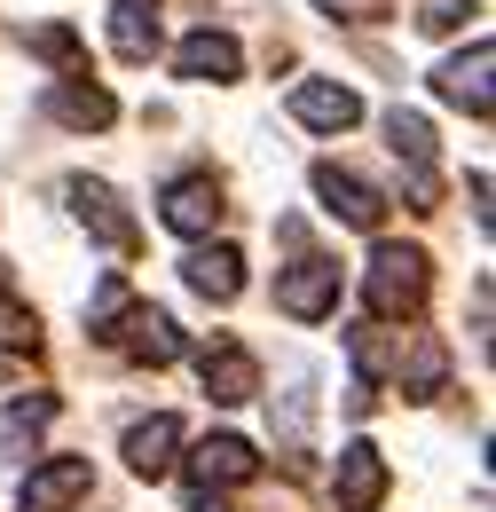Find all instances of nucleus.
<instances>
[{
	"mask_svg": "<svg viewBox=\"0 0 496 512\" xmlns=\"http://www.w3.org/2000/svg\"><path fill=\"white\" fill-rule=\"evenodd\" d=\"M481 16V0H434L426 16H418V32H457V24H473Z\"/></svg>",
	"mask_w": 496,
	"mask_h": 512,
	"instance_id": "23",
	"label": "nucleus"
},
{
	"mask_svg": "<svg viewBox=\"0 0 496 512\" xmlns=\"http://www.w3.org/2000/svg\"><path fill=\"white\" fill-rule=\"evenodd\" d=\"M48 111H56L63 127H111V119H119L111 87H95L87 71H71V79H56V87H48Z\"/></svg>",
	"mask_w": 496,
	"mask_h": 512,
	"instance_id": "15",
	"label": "nucleus"
},
{
	"mask_svg": "<svg viewBox=\"0 0 496 512\" xmlns=\"http://www.w3.org/2000/svg\"><path fill=\"white\" fill-rule=\"evenodd\" d=\"M87 481H95L87 457H40V465L24 473V489H16V512H71L87 497Z\"/></svg>",
	"mask_w": 496,
	"mask_h": 512,
	"instance_id": "4",
	"label": "nucleus"
},
{
	"mask_svg": "<svg viewBox=\"0 0 496 512\" xmlns=\"http://www.w3.org/2000/svg\"><path fill=\"white\" fill-rule=\"evenodd\" d=\"M56 418V394H8V434H32Z\"/></svg>",
	"mask_w": 496,
	"mask_h": 512,
	"instance_id": "22",
	"label": "nucleus"
},
{
	"mask_svg": "<svg viewBox=\"0 0 496 512\" xmlns=\"http://www.w3.org/2000/svg\"><path fill=\"white\" fill-rule=\"evenodd\" d=\"M174 71H182V79H213V87H221V79H237V71H245V48H237L229 32H213V24H205V32H189L182 48H174Z\"/></svg>",
	"mask_w": 496,
	"mask_h": 512,
	"instance_id": "13",
	"label": "nucleus"
},
{
	"mask_svg": "<svg viewBox=\"0 0 496 512\" xmlns=\"http://www.w3.org/2000/svg\"><path fill=\"white\" fill-rule=\"evenodd\" d=\"M323 16H339V24H378L386 16V0H315Z\"/></svg>",
	"mask_w": 496,
	"mask_h": 512,
	"instance_id": "25",
	"label": "nucleus"
},
{
	"mask_svg": "<svg viewBox=\"0 0 496 512\" xmlns=\"http://www.w3.org/2000/svg\"><path fill=\"white\" fill-rule=\"evenodd\" d=\"M197 379H205L213 402H229V410H237V402L260 394V363H252L237 339H205V347H197Z\"/></svg>",
	"mask_w": 496,
	"mask_h": 512,
	"instance_id": "8",
	"label": "nucleus"
},
{
	"mask_svg": "<svg viewBox=\"0 0 496 512\" xmlns=\"http://www.w3.org/2000/svg\"><path fill=\"white\" fill-rule=\"evenodd\" d=\"M0 347H8V355H32V347H40V323H32V308L8 300V284H0Z\"/></svg>",
	"mask_w": 496,
	"mask_h": 512,
	"instance_id": "20",
	"label": "nucleus"
},
{
	"mask_svg": "<svg viewBox=\"0 0 496 512\" xmlns=\"http://www.w3.org/2000/svg\"><path fill=\"white\" fill-rule=\"evenodd\" d=\"M276 308H284L292 323H323L331 308H339V260L300 253L284 276H276Z\"/></svg>",
	"mask_w": 496,
	"mask_h": 512,
	"instance_id": "3",
	"label": "nucleus"
},
{
	"mask_svg": "<svg viewBox=\"0 0 496 512\" xmlns=\"http://www.w3.org/2000/svg\"><path fill=\"white\" fill-rule=\"evenodd\" d=\"M386 150H394L402 166H434V127H426L418 111L394 103V111H386Z\"/></svg>",
	"mask_w": 496,
	"mask_h": 512,
	"instance_id": "19",
	"label": "nucleus"
},
{
	"mask_svg": "<svg viewBox=\"0 0 496 512\" xmlns=\"http://www.w3.org/2000/svg\"><path fill=\"white\" fill-rule=\"evenodd\" d=\"M426 284H434V260L418 245H371V268H363V300H371V323H402L426 308Z\"/></svg>",
	"mask_w": 496,
	"mask_h": 512,
	"instance_id": "1",
	"label": "nucleus"
},
{
	"mask_svg": "<svg viewBox=\"0 0 496 512\" xmlns=\"http://www.w3.org/2000/svg\"><path fill=\"white\" fill-rule=\"evenodd\" d=\"M189 473H197V489H245L252 473H260V457H252L245 434H205V442L189 449Z\"/></svg>",
	"mask_w": 496,
	"mask_h": 512,
	"instance_id": "12",
	"label": "nucleus"
},
{
	"mask_svg": "<svg viewBox=\"0 0 496 512\" xmlns=\"http://www.w3.org/2000/svg\"><path fill=\"white\" fill-rule=\"evenodd\" d=\"M63 197H71V213L111 245V253H134V221H126V205H119V190L111 182H87V174H71L63 182Z\"/></svg>",
	"mask_w": 496,
	"mask_h": 512,
	"instance_id": "10",
	"label": "nucleus"
},
{
	"mask_svg": "<svg viewBox=\"0 0 496 512\" xmlns=\"http://www.w3.org/2000/svg\"><path fill=\"white\" fill-rule=\"evenodd\" d=\"M182 276H189V292L213 300V308H229V300L245 292V260H237V245H205V253H189Z\"/></svg>",
	"mask_w": 496,
	"mask_h": 512,
	"instance_id": "14",
	"label": "nucleus"
},
{
	"mask_svg": "<svg viewBox=\"0 0 496 512\" xmlns=\"http://www.w3.org/2000/svg\"><path fill=\"white\" fill-rule=\"evenodd\" d=\"M111 48L126 64H150L158 56V0H119L111 8Z\"/></svg>",
	"mask_w": 496,
	"mask_h": 512,
	"instance_id": "17",
	"label": "nucleus"
},
{
	"mask_svg": "<svg viewBox=\"0 0 496 512\" xmlns=\"http://www.w3.org/2000/svg\"><path fill=\"white\" fill-rule=\"evenodd\" d=\"M315 197H323V213H331V221H347V229H378V221H386V197H378L363 174L331 166V158L315 166Z\"/></svg>",
	"mask_w": 496,
	"mask_h": 512,
	"instance_id": "7",
	"label": "nucleus"
},
{
	"mask_svg": "<svg viewBox=\"0 0 496 512\" xmlns=\"http://www.w3.org/2000/svg\"><path fill=\"white\" fill-rule=\"evenodd\" d=\"M489 64H496V48H489V40H473L465 56H449V64L434 71V95L449 103V111H473V119H489Z\"/></svg>",
	"mask_w": 496,
	"mask_h": 512,
	"instance_id": "9",
	"label": "nucleus"
},
{
	"mask_svg": "<svg viewBox=\"0 0 496 512\" xmlns=\"http://www.w3.org/2000/svg\"><path fill=\"white\" fill-rule=\"evenodd\" d=\"M24 48H32V56H48V64H79V32H63V24H48V32H32Z\"/></svg>",
	"mask_w": 496,
	"mask_h": 512,
	"instance_id": "24",
	"label": "nucleus"
},
{
	"mask_svg": "<svg viewBox=\"0 0 496 512\" xmlns=\"http://www.w3.org/2000/svg\"><path fill=\"white\" fill-rule=\"evenodd\" d=\"M221 182L213 174H182V182H166V205H158V221L174 229V237H213L221 229Z\"/></svg>",
	"mask_w": 496,
	"mask_h": 512,
	"instance_id": "5",
	"label": "nucleus"
},
{
	"mask_svg": "<svg viewBox=\"0 0 496 512\" xmlns=\"http://www.w3.org/2000/svg\"><path fill=\"white\" fill-rule=\"evenodd\" d=\"M292 119L315 127V134H347L363 119V95L339 87V79H300V87H292Z\"/></svg>",
	"mask_w": 496,
	"mask_h": 512,
	"instance_id": "11",
	"label": "nucleus"
},
{
	"mask_svg": "<svg viewBox=\"0 0 496 512\" xmlns=\"http://www.w3.org/2000/svg\"><path fill=\"white\" fill-rule=\"evenodd\" d=\"M119 316H126V276H103V284H95V308H87V331L103 339Z\"/></svg>",
	"mask_w": 496,
	"mask_h": 512,
	"instance_id": "21",
	"label": "nucleus"
},
{
	"mask_svg": "<svg viewBox=\"0 0 496 512\" xmlns=\"http://www.w3.org/2000/svg\"><path fill=\"white\" fill-rule=\"evenodd\" d=\"M103 347H119V355H134V363L166 371V363L182 355V323L166 316V308H142V300H126V316L103 331Z\"/></svg>",
	"mask_w": 496,
	"mask_h": 512,
	"instance_id": "2",
	"label": "nucleus"
},
{
	"mask_svg": "<svg viewBox=\"0 0 496 512\" xmlns=\"http://www.w3.org/2000/svg\"><path fill=\"white\" fill-rule=\"evenodd\" d=\"M174 449H182V418H142L134 434H126V465L142 473V481H158V473H174Z\"/></svg>",
	"mask_w": 496,
	"mask_h": 512,
	"instance_id": "16",
	"label": "nucleus"
},
{
	"mask_svg": "<svg viewBox=\"0 0 496 512\" xmlns=\"http://www.w3.org/2000/svg\"><path fill=\"white\" fill-rule=\"evenodd\" d=\"M386 489H394V473H386V457H378L371 442H347V449H339V473H331L339 512H378V505H386Z\"/></svg>",
	"mask_w": 496,
	"mask_h": 512,
	"instance_id": "6",
	"label": "nucleus"
},
{
	"mask_svg": "<svg viewBox=\"0 0 496 512\" xmlns=\"http://www.w3.org/2000/svg\"><path fill=\"white\" fill-rule=\"evenodd\" d=\"M189 512H229V497H221V489H197V481H189Z\"/></svg>",
	"mask_w": 496,
	"mask_h": 512,
	"instance_id": "26",
	"label": "nucleus"
},
{
	"mask_svg": "<svg viewBox=\"0 0 496 512\" xmlns=\"http://www.w3.org/2000/svg\"><path fill=\"white\" fill-rule=\"evenodd\" d=\"M394 379H402V394L410 402H434L441 379H449V355H441L434 331H418V347H410V363H394Z\"/></svg>",
	"mask_w": 496,
	"mask_h": 512,
	"instance_id": "18",
	"label": "nucleus"
}]
</instances>
